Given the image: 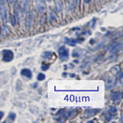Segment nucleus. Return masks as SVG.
<instances>
[{
  "mask_svg": "<svg viewBox=\"0 0 123 123\" xmlns=\"http://www.w3.org/2000/svg\"><path fill=\"white\" fill-rule=\"evenodd\" d=\"M14 57L13 53L11 50H3V60L4 62H11Z\"/></svg>",
  "mask_w": 123,
  "mask_h": 123,
  "instance_id": "f257e3e1",
  "label": "nucleus"
},
{
  "mask_svg": "<svg viewBox=\"0 0 123 123\" xmlns=\"http://www.w3.org/2000/svg\"><path fill=\"white\" fill-rule=\"evenodd\" d=\"M35 5L39 12H43L45 10V3L43 0H35Z\"/></svg>",
  "mask_w": 123,
  "mask_h": 123,
  "instance_id": "f03ea898",
  "label": "nucleus"
},
{
  "mask_svg": "<svg viewBox=\"0 0 123 123\" xmlns=\"http://www.w3.org/2000/svg\"><path fill=\"white\" fill-rule=\"evenodd\" d=\"M122 42H118V43H115L113 44L112 45V46L110 47V49H109V50H110V53H117L119 50H120V49L122 48Z\"/></svg>",
  "mask_w": 123,
  "mask_h": 123,
  "instance_id": "7ed1b4c3",
  "label": "nucleus"
},
{
  "mask_svg": "<svg viewBox=\"0 0 123 123\" xmlns=\"http://www.w3.org/2000/svg\"><path fill=\"white\" fill-rule=\"evenodd\" d=\"M0 18L3 21L7 20V12H6V8L3 5V2L0 1Z\"/></svg>",
  "mask_w": 123,
  "mask_h": 123,
  "instance_id": "20e7f679",
  "label": "nucleus"
},
{
  "mask_svg": "<svg viewBox=\"0 0 123 123\" xmlns=\"http://www.w3.org/2000/svg\"><path fill=\"white\" fill-rule=\"evenodd\" d=\"M19 6L21 7V11L23 13H25L28 10V2L27 0H18Z\"/></svg>",
  "mask_w": 123,
  "mask_h": 123,
  "instance_id": "39448f33",
  "label": "nucleus"
},
{
  "mask_svg": "<svg viewBox=\"0 0 123 123\" xmlns=\"http://www.w3.org/2000/svg\"><path fill=\"white\" fill-rule=\"evenodd\" d=\"M58 53H59V56L62 58H65V57H68V49L65 47H61L60 49H58Z\"/></svg>",
  "mask_w": 123,
  "mask_h": 123,
  "instance_id": "423d86ee",
  "label": "nucleus"
},
{
  "mask_svg": "<svg viewBox=\"0 0 123 123\" xmlns=\"http://www.w3.org/2000/svg\"><path fill=\"white\" fill-rule=\"evenodd\" d=\"M99 112V109H87L85 112V117H90L94 116Z\"/></svg>",
  "mask_w": 123,
  "mask_h": 123,
  "instance_id": "0eeeda50",
  "label": "nucleus"
},
{
  "mask_svg": "<svg viewBox=\"0 0 123 123\" xmlns=\"http://www.w3.org/2000/svg\"><path fill=\"white\" fill-rule=\"evenodd\" d=\"M32 21H33L32 12H30V13L28 14V16H27V18H26V27H27V28H30V27L31 26Z\"/></svg>",
  "mask_w": 123,
  "mask_h": 123,
  "instance_id": "6e6552de",
  "label": "nucleus"
},
{
  "mask_svg": "<svg viewBox=\"0 0 123 123\" xmlns=\"http://www.w3.org/2000/svg\"><path fill=\"white\" fill-rule=\"evenodd\" d=\"M21 74L22 75V76H24L27 77V78H31V76H32L31 70H29V69H27V68L22 69L21 71Z\"/></svg>",
  "mask_w": 123,
  "mask_h": 123,
  "instance_id": "1a4fd4ad",
  "label": "nucleus"
},
{
  "mask_svg": "<svg viewBox=\"0 0 123 123\" xmlns=\"http://www.w3.org/2000/svg\"><path fill=\"white\" fill-rule=\"evenodd\" d=\"M119 96H120V92L116 91V92H113L112 94H111V98H112V100H116L117 98H118Z\"/></svg>",
  "mask_w": 123,
  "mask_h": 123,
  "instance_id": "9d476101",
  "label": "nucleus"
},
{
  "mask_svg": "<svg viewBox=\"0 0 123 123\" xmlns=\"http://www.w3.org/2000/svg\"><path fill=\"white\" fill-rule=\"evenodd\" d=\"M109 113L111 115L112 114H116L117 113V108L115 107H111L110 109H109Z\"/></svg>",
  "mask_w": 123,
  "mask_h": 123,
  "instance_id": "9b49d317",
  "label": "nucleus"
},
{
  "mask_svg": "<svg viewBox=\"0 0 123 123\" xmlns=\"http://www.w3.org/2000/svg\"><path fill=\"white\" fill-rule=\"evenodd\" d=\"M45 79V75L43 74V73H39L37 76V80H43Z\"/></svg>",
  "mask_w": 123,
  "mask_h": 123,
  "instance_id": "f8f14e48",
  "label": "nucleus"
},
{
  "mask_svg": "<svg viewBox=\"0 0 123 123\" xmlns=\"http://www.w3.org/2000/svg\"><path fill=\"white\" fill-rule=\"evenodd\" d=\"M114 85V82H112V80H108V85H107V87H108V89H110V88H112V86Z\"/></svg>",
  "mask_w": 123,
  "mask_h": 123,
  "instance_id": "ddd939ff",
  "label": "nucleus"
},
{
  "mask_svg": "<svg viewBox=\"0 0 123 123\" xmlns=\"http://www.w3.org/2000/svg\"><path fill=\"white\" fill-rule=\"evenodd\" d=\"M16 15H13L12 16V25H17V22H16Z\"/></svg>",
  "mask_w": 123,
  "mask_h": 123,
  "instance_id": "4468645a",
  "label": "nucleus"
},
{
  "mask_svg": "<svg viewBox=\"0 0 123 123\" xmlns=\"http://www.w3.org/2000/svg\"><path fill=\"white\" fill-rule=\"evenodd\" d=\"M8 117L11 119L12 121H13V120H15L16 115H15V113H12V112H11V113L8 115Z\"/></svg>",
  "mask_w": 123,
  "mask_h": 123,
  "instance_id": "2eb2a0df",
  "label": "nucleus"
},
{
  "mask_svg": "<svg viewBox=\"0 0 123 123\" xmlns=\"http://www.w3.org/2000/svg\"><path fill=\"white\" fill-rule=\"evenodd\" d=\"M48 68H49V66H47V65H43V66H42L43 70H47Z\"/></svg>",
  "mask_w": 123,
  "mask_h": 123,
  "instance_id": "dca6fc26",
  "label": "nucleus"
},
{
  "mask_svg": "<svg viewBox=\"0 0 123 123\" xmlns=\"http://www.w3.org/2000/svg\"><path fill=\"white\" fill-rule=\"evenodd\" d=\"M7 1H8V3L10 4H13V3H15V0H7Z\"/></svg>",
  "mask_w": 123,
  "mask_h": 123,
  "instance_id": "f3484780",
  "label": "nucleus"
},
{
  "mask_svg": "<svg viewBox=\"0 0 123 123\" xmlns=\"http://www.w3.org/2000/svg\"><path fill=\"white\" fill-rule=\"evenodd\" d=\"M3 117V112H0V120H1V118Z\"/></svg>",
  "mask_w": 123,
  "mask_h": 123,
  "instance_id": "a211bd4d",
  "label": "nucleus"
},
{
  "mask_svg": "<svg viewBox=\"0 0 123 123\" xmlns=\"http://www.w3.org/2000/svg\"><path fill=\"white\" fill-rule=\"evenodd\" d=\"M0 1H1V2H3V3H4V2H5V0H0Z\"/></svg>",
  "mask_w": 123,
  "mask_h": 123,
  "instance_id": "6ab92c4d",
  "label": "nucleus"
}]
</instances>
